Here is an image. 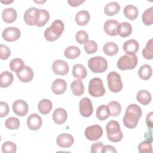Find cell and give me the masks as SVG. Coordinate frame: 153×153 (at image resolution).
I'll use <instances>...</instances> for the list:
<instances>
[{
    "instance_id": "cell-43",
    "label": "cell",
    "mask_w": 153,
    "mask_h": 153,
    "mask_svg": "<svg viewBox=\"0 0 153 153\" xmlns=\"http://www.w3.org/2000/svg\"><path fill=\"white\" fill-rule=\"evenodd\" d=\"M151 142L146 140L142 141L138 145V151L140 153H151L152 152Z\"/></svg>"
},
{
    "instance_id": "cell-8",
    "label": "cell",
    "mask_w": 153,
    "mask_h": 153,
    "mask_svg": "<svg viewBox=\"0 0 153 153\" xmlns=\"http://www.w3.org/2000/svg\"><path fill=\"white\" fill-rule=\"evenodd\" d=\"M85 137L91 141L98 140L103 134V130L100 126L95 124L87 127L84 131Z\"/></svg>"
},
{
    "instance_id": "cell-49",
    "label": "cell",
    "mask_w": 153,
    "mask_h": 153,
    "mask_svg": "<svg viewBox=\"0 0 153 153\" xmlns=\"http://www.w3.org/2000/svg\"><path fill=\"white\" fill-rule=\"evenodd\" d=\"M152 117H153V113L152 112H151L146 115V123L147 126L150 128H152L153 127Z\"/></svg>"
},
{
    "instance_id": "cell-5",
    "label": "cell",
    "mask_w": 153,
    "mask_h": 153,
    "mask_svg": "<svg viewBox=\"0 0 153 153\" xmlns=\"http://www.w3.org/2000/svg\"><path fill=\"white\" fill-rule=\"evenodd\" d=\"M137 64V57L136 54H125L118 60L117 65L118 69L122 71L134 69Z\"/></svg>"
},
{
    "instance_id": "cell-30",
    "label": "cell",
    "mask_w": 153,
    "mask_h": 153,
    "mask_svg": "<svg viewBox=\"0 0 153 153\" xmlns=\"http://www.w3.org/2000/svg\"><path fill=\"white\" fill-rule=\"evenodd\" d=\"M120 10V6L117 2H111L107 4L104 8V13L106 15L112 16L117 14Z\"/></svg>"
},
{
    "instance_id": "cell-34",
    "label": "cell",
    "mask_w": 153,
    "mask_h": 153,
    "mask_svg": "<svg viewBox=\"0 0 153 153\" xmlns=\"http://www.w3.org/2000/svg\"><path fill=\"white\" fill-rule=\"evenodd\" d=\"M103 51L108 56H114L118 52V47L113 42H108L103 45Z\"/></svg>"
},
{
    "instance_id": "cell-16",
    "label": "cell",
    "mask_w": 153,
    "mask_h": 153,
    "mask_svg": "<svg viewBox=\"0 0 153 153\" xmlns=\"http://www.w3.org/2000/svg\"><path fill=\"white\" fill-rule=\"evenodd\" d=\"M123 48L127 54L134 55L137 52L139 45L136 40L132 39L124 42Z\"/></svg>"
},
{
    "instance_id": "cell-24",
    "label": "cell",
    "mask_w": 153,
    "mask_h": 153,
    "mask_svg": "<svg viewBox=\"0 0 153 153\" xmlns=\"http://www.w3.org/2000/svg\"><path fill=\"white\" fill-rule=\"evenodd\" d=\"M90 14L86 10L78 11L75 15V22L79 26H84L87 25L90 20Z\"/></svg>"
},
{
    "instance_id": "cell-21",
    "label": "cell",
    "mask_w": 153,
    "mask_h": 153,
    "mask_svg": "<svg viewBox=\"0 0 153 153\" xmlns=\"http://www.w3.org/2000/svg\"><path fill=\"white\" fill-rule=\"evenodd\" d=\"M17 16V12L13 8H7L2 13V18L7 23H13L16 20Z\"/></svg>"
},
{
    "instance_id": "cell-36",
    "label": "cell",
    "mask_w": 153,
    "mask_h": 153,
    "mask_svg": "<svg viewBox=\"0 0 153 153\" xmlns=\"http://www.w3.org/2000/svg\"><path fill=\"white\" fill-rule=\"evenodd\" d=\"M111 116L117 117L121 113V106L117 101L110 102L107 105Z\"/></svg>"
},
{
    "instance_id": "cell-38",
    "label": "cell",
    "mask_w": 153,
    "mask_h": 153,
    "mask_svg": "<svg viewBox=\"0 0 153 153\" xmlns=\"http://www.w3.org/2000/svg\"><path fill=\"white\" fill-rule=\"evenodd\" d=\"M142 20L143 23L146 26H150L152 25L153 23V7H151L150 8L146 10L142 16Z\"/></svg>"
},
{
    "instance_id": "cell-9",
    "label": "cell",
    "mask_w": 153,
    "mask_h": 153,
    "mask_svg": "<svg viewBox=\"0 0 153 153\" xmlns=\"http://www.w3.org/2000/svg\"><path fill=\"white\" fill-rule=\"evenodd\" d=\"M81 115L84 117H89L93 114V107L91 100L88 97L82 98L79 103Z\"/></svg>"
},
{
    "instance_id": "cell-10",
    "label": "cell",
    "mask_w": 153,
    "mask_h": 153,
    "mask_svg": "<svg viewBox=\"0 0 153 153\" xmlns=\"http://www.w3.org/2000/svg\"><path fill=\"white\" fill-rule=\"evenodd\" d=\"M21 32L19 29L16 27H8L5 28L2 33L4 40L8 42H13L19 39L20 37Z\"/></svg>"
},
{
    "instance_id": "cell-37",
    "label": "cell",
    "mask_w": 153,
    "mask_h": 153,
    "mask_svg": "<svg viewBox=\"0 0 153 153\" xmlns=\"http://www.w3.org/2000/svg\"><path fill=\"white\" fill-rule=\"evenodd\" d=\"M110 115L109 111L107 106L102 105L99 106L96 110V117L101 121L106 120Z\"/></svg>"
},
{
    "instance_id": "cell-15",
    "label": "cell",
    "mask_w": 153,
    "mask_h": 153,
    "mask_svg": "<svg viewBox=\"0 0 153 153\" xmlns=\"http://www.w3.org/2000/svg\"><path fill=\"white\" fill-rule=\"evenodd\" d=\"M42 118L37 114H30L27 119V126L31 130H37L42 126Z\"/></svg>"
},
{
    "instance_id": "cell-44",
    "label": "cell",
    "mask_w": 153,
    "mask_h": 153,
    "mask_svg": "<svg viewBox=\"0 0 153 153\" xmlns=\"http://www.w3.org/2000/svg\"><path fill=\"white\" fill-rule=\"evenodd\" d=\"M75 39L78 43L80 44H85L87 41H88V35L85 30H80L76 32L75 35Z\"/></svg>"
},
{
    "instance_id": "cell-18",
    "label": "cell",
    "mask_w": 153,
    "mask_h": 153,
    "mask_svg": "<svg viewBox=\"0 0 153 153\" xmlns=\"http://www.w3.org/2000/svg\"><path fill=\"white\" fill-rule=\"evenodd\" d=\"M119 23L117 20H108L105 22L103 29L105 33L110 36H116L117 35V29Z\"/></svg>"
},
{
    "instance_id": "cell-11",
    "label": "cell",
    "mask_w": 153,
    "mask_h": 153,
    "mask_svg": "<svg viewBox=\"0 0 153 153\" xmlns=\"http://www.w3.org/2000/svg\"><path fill=\"white\" fill-rule=\"evenodd\" d=\"M12 107L13 112L18 116L23 117L28 112L29 106L27 103L21 99H18L14 101Z\"/></svg>"
},
{
    "instance_id": "cell-41",
    "label": "cell",
    "mask_w": 153,
    "mask_h": 153,
    "mask_svg": "<svg viewBox=\"0 0 153 153\" xmlns=\"http://www.w3.org/2000/svg\"><path fill=\"white\" fill-rule=\"evenodd\" d=\"M1 150L3 153H14L16 152L17 146L16 145L11 141H7L3 143Z\"/></svg>"
},
{
    "instance_id": "cell-23",
    "label": "cell",
    "mask_w": 153,
    "mask_h": 153,
    "mask_svg": "<svg viewBox=\"0 0 153 153\" xmlns=\"http://www.w3.org/2000/svg\"><path fill=\"white\" fill-rule=\"evenodd\" d=\"M14 79L13 75L9 71H4L0 75V86L2 88H6L10 86Z\"/></svg>"
},
{
    "instance_id": "cell-39",
    "label": "cell",
    "mask_w": 153,
    "mask_h": 153,
    "mask_svg": "<svg viewBox=\"0 0 153 153\" xmlns=\"http://www.w3.org/2000/svg\"><path fill=\"white\" fill-rule=\"evenodd\" d=\"M152 38L150 39L146 43L145 47L142 50V56L146 59L151 60L153 59V45Z\"/></svg>"
},
{
    "instance_id": "cell-48",
    "label": "cell",
    "mask_w": 153,
    "mask_h": 153,
    "mask_svg": "<svg viewBox=\"0 0 153 153\" xmlns=\"http://www.w3.org/2000/svg\"><path fill=\"white\" fill-rule=\"evenodd\" d=\"M106 152L116 153L117 150L114 146L111 145H103L102 150V153H106Z\"/></svg>"
},
{
    "instance_id": "cell-35",
    "label": "cell",
    "mask_w": 153,
    "mask_h": 153,
    "mask_svg": "<svg viewBox=\"0 0 153 153\" xmlns=\"http://www.w3.org/2000/svg\"><path fill=\"white\" fill-rule=\"evenodd\" d=\"M9 66L11 70L16 73L22 71L25 66L23 60L19 58H15L12 59L10 63Z\"/></svg>"
},
{
    "instance_id": "cell-47",
    "label": "cell",
    "mask_w": 153,
    "mask_h": 153,
    "mask_svg": "<svg viewBox=\"0 0 153 153\" xmlns=\"http://www.w3.org/2000/svg\"><path fill=\"white\" fill-rule=\"evenodd\" d=\"M103 146V144L100 142L93 143L91 146V152L92 153H102Z\"/></svg>"
},
{
    "instance_id": "cell-26",
    "label": "cell",
    "mask_w": 153,
    "mask_h": 153,
    "mask_svg": "<svg viewBox=\"0 0 153 153\" xmlns=\"http://www.w3.org/2000/svg\"><path fill=\"white\" fill-rule=\"evenodd\" d=\"M49 19L50 14L48 11L44 9H39L35 25L38 27H42L48 22Z\"/></svg>"
},
{
    "instance_id": "cell-7",
    "label": "cell",
    "mask_w": 153,
    "mask_h": 153,
    "mask_svg": "<svg viewBox=\"0 0 153 153\" xmlns=\"http://www.w3.org/2000/svg\"><path fill=\"white\" fill-rule=\"evenodd\" d=\"M107 82L109 89L113 93L120 92L123 88L121 76L115 71H112L108 74Z\"/></svg>"
},
{
    "instance_id": "cell-2",
    "label": "cell",
    "mask_w": 153,
    "mask_h": 153,
    "mask_svg": "<svg viewBox=\"0 0 153 153\" xmlns=\"http://www.w3.org/2000/svg\"><path fill=\"white\" fill-rule=\"evenodd\" d=\"M64 30V23L60 20H54L51 26L44 31V38L48 41H54L57 40Z\"/></svg>"
},
{
    "instance_id": "cell-50",
    "label": "cell",
    "mask_w": 153,
    "mask_h": 153,
    "mask_svg": "<svg viewBox=\"0 0 153 153\" xmlns=\"http://www.w3.org/2000/svg\"><path fill=\"white\" fill-rule=\"evenodd\" d=\"M85 1H81V0H69L68 1V2L71 6L72 7H76L79 5L81 4L84 2Z\"/></svg>"
},
{
    "instance_id": "cell-12",
    "label": "cell",
    "mask_w": 153,
    "mask_h": 153,
    "mask_svg": "<svg viewBox=\"0 0 153 153\" xmlns=\"http://www.w3.org/2000/svg\"><path fill=\"white\" fill-rule=\"evenodd\" d=\"M52 69L54 73L57 75H65L69 72V65L66 62L58 59L53 63Z\"/></svg>"
},
{
    "instance_id": "cell-52",
    "label": "cell",
    "mask_w": 153,
    "mask_h": 153,
    "mask_svg": "<svg viewBox=\"0 0 153 153\" xmlns=\"http://www.w3.org/2000/svg\"><path fill=\"white\" fill-rule=\"evenodd\" d=\"M35 2H36V3H44V2H45V1H35Z\"/></svg>"
},
{
    "instance_id": "cell-20",
    "label": "cell",
    "mask_w": 153,
    "mask_h": 153,
    "mask_svg": "<svg viewBox=\"0 0 153 153\" xmlns=\"http://www.w3.org/2000/svg\"><path fill=\"white\" fill-rule=\"evenodd\" d=\"M67 117V112L65 109L62 108H56L53 114V120L54 123L57 124L64 123L66 121Z\"/></svg>"
},
{
    "instance_id": "cell-51",
    "label": "cell",
    "mask_w": 153,
    "mask_h": 153,
    "mask_svg": "<svg viewBox=\"0 0 153 153\" xmlns=\"http://www.w3.org/2000/svg\"><path fill=\"white\" fill-rule=\"evenodd\" d=\"M1 2L2 3H4V4H7V3H11V2H13V1H5V2L2 1H1Z\"/></svg>"
},
{
    "instance_id": "cell-42",
    "label": "cell",
    "mask_w": 153,
    "mask_h": 153,
    "mask_svg": "<svg viewBox=\"0 0 153 153\" xmlns=\"http://www.w3.org/2000/svg\"><path fill=\"white\" fill-rule=\"evenodd\" d=\"M97 43L93 40L87 41L84 45V48L85 51L87 54H93L96 52L97 50Z\"/></svg>"
},
{
    "instance_id": "cell-29",
    "label": "cell",
    "mask_w": 153,
    "mask_h": 153,
    "mask_svg": "<svg viewBox=\"0 0 153 153\" xmlns=\"http://www.w3.org/2000/svg\"><path fill=\"white\" fill-rule=\"evenodd\" d=\"M124 14L126 18L133 20L138 16L139 11L137 8L133 5H127L124 8Z\"/></svg>"
},
{
    "instance_id": "cell-3",
    "label": "cell",
    "mask_w": 153,
    "mask_h": 153,
    "mask_svg": "<svg viewBox=\"0 0 153 153\" xmlns=\"http://www.w3.org/2000/svg\"><path fill=\"white\" fill-rule=\"evenodd\" d=\"M108 139L113 142H118L123 138V133L120 130L119 123L115 120L109 121L106 126Z\"/></svg>"
},
{
    "instance_id": "cell-45",
    "label": "cell",
    "mask_w": 153,
    "mask_h": 153,
    "mask_svg": "<svg viewBox=\"0 0 153 153\" xmlns=\"http://www.w3.org/2000/svg\"><path fill=\"white\" fill-rule=\"evenodd\" d=\"M11 55L10 48L5 45L0 44V59L1 60L7 59Z\"/></svg>"
},
{
    "instance_id": "cell-22",
    "label": "cell",
    "mask_w": 153,
    "mask_h": 153,
    "mask_svg": "<svg viewBox=\"0 0 153 153\" xmlns=\"http://www.w3.org/2000/svg\"><path fill=\"white\" fill-rule=\"evenodd\" d=\"M131 32L132 26L129 23L124 22L119 23L117 29V35L121 37H127L130 35Z\"/></svg>"
},
{
    "instance_id": "cell-4",
    "label": "cell",
    "mask_w": 153,
    "mask_h": 153,
    "mask_svg": "<svg viewBox=\"0 0 153 153\" xmlns=\"http://www.w3.org/2000/svg\"><path fill=\"white\" fill-rule=\"evenodd\" d=\"M88 66L94 73H102L107 69L108 62L103 57L95 56L88 60Z\"/></svg>"
},
{
    "instance_id": "cell-33",
    "label": "cell",
    "mask_w": 153,
    "mask_h": 153,
    "mask_svg": "<svg viewBox=\"0 0 153 153\" xmlns=\"http://www.w3.org/2000/svg\"><path fill=\"white\" fill-rule=\"evenodd\" d=\"M81 53L80 50L78 47L76 46H69L67 47L64 51L65 57L68 59H74L79 56Z\"/></svg>"
},
{
    "instance_id": "cell-32",
    "label": "cell",
    "mask_w": 153,
    "mask_h": 153,
    "mask_svg": "<svg viewBox=\"0 0 153 153\" xmlns=\"http://www.w3.org/2000/svg\"><path fill=\"white\" fill-rule=\"evenodd\" d=\"M152 68L149 65H143L140 66L138 71L139 77L143 80L149 79L152 75Z\"/></svg>"
},
{
    "instance_id": "cell-17",
    "label": "cell",
    "mask_w": 153,
    "mask_h": 153,
    "mask_svg": "<svg viewBox=\"0 0 153 153\" xmlns=\"http://www.w3.org/2000/svg\"><path fill=\"white\" fill-rule=\"evenodd\" d=\"M17 78L23 82H30L33 77V72L31 68L25 66L20 72L16 73Z\"/></svg>"
},
{
    "instance_id": "cell-14",
    "label": "cell",
    "mask_w": 153,
    "mask_h": 153,
    "mask_svg": "<svg viewBox=\"0 0 153 153\" xmlns=\"http://www.w3.org/2000/svg\"><path fill=\"white\" fill-rule=\"evenodd\" d=\"M74 142V137L68 133L59 134L56 139L57 144L62 148H69Z\"/></svg>"
},
{
    "instance_id": "cell-1",
    "label": "cell",
    "mask_w": 153,
    "mask_h": 153,
    "mask_svg": "<svg viewBox=\"0 0 153 153\" xmlns=\"http://www.w3.org/2000/svg\"><path fill=\"white\" fill-rule=\"evenodd\" d=\"M142 115V109L136 104L128 105L123 117V124L128 128H133L137 125L139 118Z\"/></svg>"
},
{
    "instance_id": "cell-19",
    "label": "cell",
    "mask_w": 153,
    "mask_h": 153,
    "mask_svg": "<svg viewBox=\"0 0 153 153\" xmlns=\"http://www.w3.org/2000/svg\"><path fill=\"white\" fill-rule=\"evenodd\" d=\"M67 88V83L62 78L55 79L51 85V90L56 94H61L65 93Z\"/></svg>"
},
{
    "instance_id": "cell-46",
    "label": "cell",
    "mask_w": 153,
    "mask_h": 153,
    "mask_svg": "<svg viewBox=\"0 0 153 153\" xmlns=\"http://www.w3.org/2000/svg\"><path fill=\"white\" fill-rule=\"evenodd\" d=\"M9 106L4 102L1 101L0 102V117L1 118L6 117L9 112Z\"/></svg>"
},
{
    "instance_id": "cell-28",
    "label": "cell",
    "mask_w": 153,
    "mask_h": 153,
    "mask_svg": "<svg viewBox=\"0 0 153 153\" xmlns=\"http://www.w3.org/2000/svg\"><path fill=\"white\" fill-rule=\"evenodd\" d=\"M71 89L73 94L76 96H81L84 92V85L81 79H75L71 84Z\"/></svg>"
},
{
    "instance_id": "cell-40",
    "label": "cell",
    "mask_w": 153,
    "mask_h": 153,
    "mask_svg": "<svg viewBox=\"0 0 153 153\" xmlns=\"http://www.w3.org/2000/svg\"><path fill=\"white\" fill-rule=\"evenodd\" d=\"M5 126L8 129L16 130L20 126V121L17 118L11 117L6 120Z\"/></svg>"
},
{
    "instance_id": "cell-25",
    "label": "cell",
    "mask_w": 153,
    "mask_h": 153,
    "mask_svg": "<svg viewBox=\"0 0 153 153\" xmlns=\"http://www.w3.org/2000/svg\"><path fill=\"white\" fill-rule=\"evenodd\" d=\"M87 70L83 65L78 63L74 66L72 68V75L75 78L82 79L87 76Z\"/></svg>"
},
{
    "instance_id": "cell-27",
    "label": "cell",
    "mask_w": 153,
    "mask_h": 153,
    "mask_svg": "<svg viewBox=\"0 0 153 153\" xmlns=\"http://www.w3.org/2000/svg\"><path fill=\"white\" fill-rule=\"evenodd\" d=\"M137 100L143 105H147L151 102V94L146 90L139 91L136 95Z\"/></svg>"
},
{
    "instance_id": "cell-13",
    "label": "cell",
    "mask_w": 153,
    "mask_h": 153,
    "mask_svg": "<svg viewBox=\"0 0 153 153\" xmlns=\"http://www.w3.org/2000/svg\"><path fill=\"white\" fill-rule=\"evenodd\" d=\"M39 9L35 7H31L28 8L25 13L23 18L25 23L29 26L35 25Z\"/></svg>"
},
{
    "instance_id": "cell-31",
    "label": "cell",
    "mask_w": 153,
    "mask_h": 153,
    "mask_svg": "<svg viewBox=\"0 0 153 153\" xmlns=\"http://www.w3.org/2000/svg\"><path fill=\"white\" fill-rule=\"evenodd\" d=\"M52 107L53 105L51 102L50 100L46 99H44L40 100L38 105V109L39 112L43 115H46L50 113Z\"/></svg>"
},
{
    "instance_id": "cell-6",
    "label": "cell",
    "mask_w": 153,
    "mask_h": 153,
    "mask_svg": "<svg viewBox=\"0 0 153 153\" xmlns=\"http://www.w3.org/2000/svg\"><path fill=\"white\" fill-rule=\"evenodd\" d=\"M105 89L102 80L99 78H92L88 84V93L93 96L99 97L103 96L105 93Z\"/></svg>"
}]
</instances>
